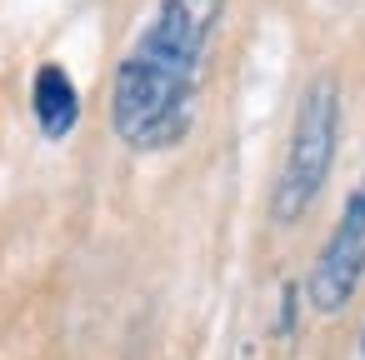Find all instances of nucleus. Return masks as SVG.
Segmentation results:
<instances>
[{
    "instance_id": "f03ea898",
    "label": "nucleus",
    "mask_w": 365,
    "mask_h": 360,
    "mask_svg": "<svg viewBox=\"0 0 365 360\" xmlns=\"http://www.w3.org/2000/svg\"><path fill=\"white\" fill-rule=\"evenodd\" d=\"M340 120H345L340 81L315 76L300 91V106H295V120H290V135H285V160H280L275 190H270V220L280 230L300 225L315 210L320 190L330 185V170H335V155H340Z\"/></svg>"
},
{
    "instance_id": "f257e3e1",
    "label": "nucleus",
    "mask_w": 365,
    "mask_h": 360,
    "mask_svg": "<svg viewBox=\"0 0 365 360\" xmlns=\"http://www.w3.org/2000/svg\"><path fill=\"white\" fill-rule=\"evenodd\" d=\"M225 0H150L110 76V130L135 155L175 150L200 110V81Z\"/></svg>"
},
{
    "instance_id": "7ed1b4c3",
    "label": "nucleus",
    "mask_w": 365,
    "mask_h": 360,
    "mask_svg": "<svg viewBox=\"0 0 365 360\" xmlns=\"http://www.w3.org/2000/svg\"><path fill=\"white\" fill-rule=\"evenodd\" d=\"M360 280H365V180L350 185V195H345L325 245L315 250V265L305 270L300 290H305V305L315 315H340L355 300Z\"/></svg>"
},
{
    "instance_id": "39448f33",
    "label": "nucleus",
    "mask_w": 365,
    "mask_h": 360,
    "mask_svg": "<svg viewBox=\"0 0 365 360\" xmlns=\"http://www.w3.org/2000/svg\"><path fill=\"white\" fill-rule=\"evenodd\" d=\"M360 360H365V325H360Z\"/></svg>"
},
{
    "instance_id": "20e7f679",
    "label": "nucleus",
    "mask_w": 365,
    "mask_h": 360,
    "mask_svg": "<svg viewBox=\"0 0 365 360\" xmlns=\"http://www.w3.org/2000/svg\"><path fill=\"white\" fill-rule=\"evenodd\" d=\"M31 115H36V130L46 140H66L81 125V91L66 76V66H56V61L36 66V76H31Z\"/></svg>"
}]
</instances>
